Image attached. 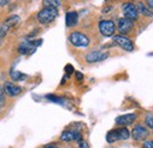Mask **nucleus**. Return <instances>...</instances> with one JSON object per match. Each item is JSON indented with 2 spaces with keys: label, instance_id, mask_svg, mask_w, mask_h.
Segmentation results:
<instances>
[{
  "label": "nucleus",
  "instance_id": "nucleus-4",
  "mask_svg": "<svg viewBox=\"0 0 153 148\" xmlns=\"http://www.w3.org/2000/svg\"><path fill=\"white\" fill-rule=\"evenodd\" d=\"M42 40H32V41H22L18 47L20 54H28V53H33L36 51V48L41 45Z\"/></svg>",
  "mask_w": 153,
  "mask_h": 148
},
{
  "label": "nucleus",
  "instance_id": "nucleus-13",
  "mask_svg": "<svg viewBox=\"0 0 153 148\" xmlns=\"http://www.w3.org/2000/svg\"><path fill=\"white\" fill-rule=\"evenodd\" d=\"M20 22V17L19 16H11V17H8V18L6 19L1 25H2V27L5 28V30H7V31H10L11 28H13V27H16L18 24Z\"/></svg>",
  "mask_w": 153,
  "mask_h": 148
},
{
  "label": "nucleus",
  "instance_id": "nucleus-24",
  "mask_svg": "<svg viewBox=\"0 0 153 148\" xmlns=\"http://www.w3.org/2000/svg\"><path fill=\"white\" fill-rule=\"evenodd\" d=\"M143 148H153V140H146V141H144Z\"/></svg>",
  "mask_w": 153,
  "mask_h": 148
},
{
  "label": "nucleus",
  "instance_id": "nucleus-23",
  "mask_svg": "<svg viewBox=\"0 0 153 148\" xmlns=\"http://www.w3.org/2000/svg\"><path fill=\"white\" fill-rule=\"evenodd\" d=\"M78 148H90V145L85 140H81V141L78 142Z\"/></svg>",
  "mask_w": 153,
  "mask_h": 148
},
{
  "label": "nucleus",
  "instance_id": "nucleus-26",
  "mask_svg": "<svg viewBox=\"0 0 153 148\" xmlns=\"http://www.w3.org/2000/svg\"><path fill=\"white\" fill-rule=\"evenodd\" d=\"M76 76L78 80H82L84 79V75H82V73H80V72H76Z\"/></svg>",
  "mask_w": 153,
  "mask_h": 148
},
{
  "label": "nucleus",
  "instance_id": "nucleus-17",
  "mask_svg": "<svg viewBox=\"0 0 153 148\" xmlns=\"http://www.w3.org/2000/svg\"><path fill=\"white\" fill-rule=\"evenodd\" d=\"M117 133H118V139L119 140H127L130 138V130L126 127L117 128Z\"/></svg>",
  "mask_w": 153,
  "mask_h": 148
},
{
  "label": "nucleus",
  "instance_id": "nucleus-1",
  "mask_svg": "<svg viewBox=\"0 0 153 148\" xmlns=\"http://www.w3.org/2000/svg\"><path fill=\"white\" fill-rule=\"evenodd\" d=\"M59 12L56 7H50V6H46L44 7L41 11H39L38 14H37V19L40 24L42 25H47V24H51L52 21H54V19L58 17Z\"/></svg>",
  "mask_w": 153,
  "mask_h": 148
},
{
  "label": "nucleus",
  "instance_id": "nucleus-19",
  "mask_svg": "<svg viewBox=\"0 0 153 148\" xmlns=\"http://www.w3.org/2000/svg\"><path fill=\"white\" fill-rule=\"evenodd\" d=\"M46 98L52 101V102H56V104H60V105H65V99L60 98V96H57V95H53V94H48L46 95Z\"/></svg>",
  "mask_w": 153,
  "mask_h": 148
},
{
  "label": "nucleus",
  "instance_id": "nucleus-8",
  "mask_svg": "<svg viewBox=\"0 0 153 148\" xmlns=\"http://www.w3.org/2000/svg\"><path fill=\"white\" fill-rule=\"evenodd\" d=\"M108 58V53L107 52H102V51H91L88 52L85 59L88 64H94V62H99V61H104Z\"/></svg>",
  "mask_w": 153,
  "mask_h": 148
},
{
  "label": "nucleus",
  "instance_id": "nucleus-5",
  "mask_svg": "<svg viewBox=\"0 0 153 148\" xmlns=\"http://www.w3.org/2000/svg\"><path fill=\"white\" fill-rule=\"evenodd\" d=\"M149 134H150L149 128L143 126V125L134 126L133 130H132V133H131L133 140H135V141H144V140L146 141V139L149 138Z\"/></svg>",
  "mask_w": 153,
  "mask_h": 148
},
{
  "label": "nucleus",
  "instance_id": "nucleus-31",
  "mask_svg": "<svg viewBox=\"0 0 153 148\" xmlns=\"http://www.w3.org/2000/svg\"><path fill=\"white\" fill-rule=\"evenodd\" d=\"M0 111H1V106H0Z\"/></svg>",
  "mask_w": 153,
  "mask_h": 148
},
{
  "label": "nucleus",
  "instance_id": "nucleus-3",
  "mask_svg": "<svg viewBox=\"0 0 153 148\" xmlns=\"http://www.w3.org/2000/svg\"><path fill=\"white\" fill-rule=\"evenodd\" d=\"M99 32L104 37H113L115 33V24L112 20H101L99 22Z\"/></svg>",
  "mask_w": 153,
  "mask_h": 148
},
{
  "label": "nucleus",
  "instance_id": "nucleus-10",
  "mask_svg": "<svg viewBox=\"0 0 153 148\" xmlns=\"http://www.w3.org/2000/svg\"><path fill=\"white\" fill-rule=\"evenodd\" d=\"M2 87H4V92L6 93L8 96H11V98L18 96L20 93L22 92V88L20 86H18L17 84L12 82V81H6Z\"/></svg>",
  "mask_w": 153,
  "mask_h": 148
},
{
  "label": "nucleus",
  "instance_id": "nucleus-27",
  "mask_svg": "<svg viewBox=\"0 0 153 148\" xmlns=\"http://www.w3.org/2000/svg\"><path fill=\"white\" fill-rule=\"evenodd\" d=\"M146 6L149 8H153V0H147L146 1Z\"/></svg>",
  "mask_w": 153,
  "mask_h": 148
},
{
  "label": "nucleus",
  "instance_id": "nucleus-21",
  "mask_svg": "<svg viewBox=\"0 0 153 148\" xmlns=\"http://www.w3.org/2000/svg\"><path fill=\"white\" fill-rule=\"evenodd\" d=\"M145 125H146V127L152 128L153 130V116H152V114H147V115H146V118H145Z\"/></svg>",
  "mask_w": 153,
  "mask_h": 148
},
{
  "label": "nucleus",
  "instance_id": "nucleus-22",
  "mask_svg": "<svg viewBox=\"0 0 153 148\" xmlns=\"http://www.w3.org/2000/svg\"><path fill=\"white\" fill-rule=\"evenodd\" d=\"M4 87L2 85L0 84V106H2L5 104V95H4Z\"/></svg>",
  "mask_w": 153,
  "mask_h": 148
},
{
  "label": "nucleus",
  "instance_id": "nucleus-6",
  "mask_svg": "<svg viewBox=\"0 0 153 148\" xmlns=\"http://www.w3.org/2000/svg\"><path fill=\"white\" fill-rule=\"evenodd\" d=\"M60 140L65 141V142H70V141H78L79 142L82 140V135L78 130H66L61 133Z\"/></svg>",
  "mask_w": 153,
  "mask_h": 148
},
{
  "label": "nucleus",
  "instance_id": "nucleus-25",
  "mask_svg": "<svg viewBox=\"0 0 153 148\" xmlns=\"http://www.w3.org/2000/svg\"><path fill=\"white\" fill-rule=\"evenodd\" d=\"M65 72L67 73V75H71V74L74 72L73 66H72V65H66V67H65Z\"/></svg>",
  "mask_w": 153,
  "mask_h": 148
},
{
  "label": "nucleus",
  "instance_id": "nucleus-7",
  "mask_svg": "<svg viewBox=\"0 0 153 148\" xmlns=\"http://www.w3.org/2000/svg\"><path fill=\"white\" fill-rule=\"evenodd\" d=\"M113 42L115 45H118L119 47H121L123 50H125L126 52H132L134 50V45L132 40H130L128 38L124 37V36H114L113 37Z\"/></svg>",
  "mask_w": 153,
  "mask_h": 148
},
{
  "label": "nucleus",
  "instance_id": "nucleus-12",
  "mask_svg": "<svg viewBox=\"0 0 153 148\" xmlns=\"http://www.w3.org/2000/svg\"><path fill=\"white\" fill-rule=\"evenodd\" d=\"M137 119V114L135 113H128V114H124L120 115L115 119V124L120 125V126H130L132 125Z\"/></svg>",
  "mask_w": 153,
  "mask_h": 148
},
{
  "label": "nucleus",
  "instance_id": "nucleus-14",
  "mask_svg": "<svg viewBox=\"0 0 153 148\" xmlns=\"http://www.w3.org/2000/svg\"><path fill=\"white\" fill-rule=\"evenodd\" d=\"M66 26L67 27H73L78 24V19L79 16L76 11H71V12H67L66 13Z\"/></svg>",
  "mask_w": 153,
  "mask_h": 148
},
{
  "label": "nucleus",
  "instance_id": "nucleus-2",
  "mask_svg": "<svg viewBox=\"0 0 153 148\" xmlns=\"http://www.w3.org/2000/svg\"><path fill=\"white\" fill-rule=\"evenodd\" d=\"M68 40L73 46L79 47V48H85L90 45V38L87 37L85 33L79 32V31L72 32L68 37Z\"/></svg>",
  "mask_w": 153,
  "mask_h": 148
},
{
  "label": "nucleus",
  "instance_id": "nucleus-16",
  "mask_svg": "<svg viewBox=\"0 0 153 148\" xmlns=\"http://www.w3.org/2000/svg\"><path fill=\"white\" fill-rule=\"evenodd\" d=\"M10 76H11V79L13 81H24L25 79H27V75L26 74L21 73L19 71H14V70L10 71Z\"/></svg>",
  "mask_w": 153,
  "mask_h": 148
},
{
  "label": "nucleus",
  "instance_id": "nucleus-18",
  "mask_svg": "<svg viewBox=\"0 0 153 148\" xmlns=\"http://www.w3.org/2000/svg\"><path fill=\"white\" fill-rule=\"evenodd\" d=\"M106 141H107L108 144H113V142H115V141H119V139H118V133H117V128H115V130H110V132L106 134Z\"/></svg>",
  "mask_w": 153,
  "mask_h": 148
},
{
  "label": "nucleus",
  "instance_id": "nucleus-30",
  "mask_svg": "<svg viewBox=\"0 0 153 148\" xmlns=\"http://www.w3.org/2000/svg\"><path fill=\"white\" fill-rule=\"evenodd\" d=\"M1 40H2V38L0 37V44H1Z\"/></svg>",
  "mask_w": 153,
  "mask_h": 148
},
{
  "label": "nucleus",
  "instance_id": "nucleus-20",
  "mask_svg": "<svg viewBox=\"0 0 153 148\" xmlns=\"http://www.w3.org/2000/svg\"><path fill=\"white\" fill-rule=\"evenodd\" d=\"M44 5H47L50 7H56L57 8L58 6L61 5V2L58 1V0H46V1H44Z\"/></svg>",
  "mask_w": 153,
  "mask_h": 148
},
{
  "label": "nucleus",
  "instance_id": "nucleus-28",
  "mask_svg": "<svg viewBox=\"0 0 153 148\" xmlns=\"http://www.w3.org/2000/svg\"><path fill=\"white\" fill-rule=\"evenodd\" d=\"M44 148H59L56 145H47V146H44Z\"/></svg>",
  "mask_w": 153,
  "mask_h": 148
},
{
  "label": "nucleus",
  "instance_id": "nucleus-29",
  "mask_svg": "<svg viewBox=\"0 0 153 148\" xmlns=\"http://www.w3.org/2000/svg\"><path fill=\"white\" fill-rule=\"evenodd\" d=\"M6 4H8V1H7V0H5V1H0V6H5Z\"/></svg>",
  "mask_w": 153,
  "mask_h": 148
},
{
  "label": "nucleus",
  "instance_id": "nucleus-11",
  "mask_svg": "<svg viewBox=\"0 0 153 148\" xmlns=\"http://www.w3.org/2000/svg\"><path fill=\"white\" fill-rule=\"evenodd\" d=\"M134 26V21L133 20H130V19L126 18H120L118 19L117 21V27H118V31L121 33V34H126L128 33Z\"/></svg>",
  "mask_w": 153,
  "mask_h": 148
},
{
  "label": "nucleus",
  "instance_id": "nucleus-15",
  "mask_svg": "<svg viewBox=\"0 0 153 148\" xmlns=\"http://www.w3.org/2000/svg\"><path fill=\"white\" fill-rule=\"evenodd\" d=\"M135 7H137V11H138V14H141V16L149 17V18H152L153 17V13L150 11V8L144 2H138L135 5Z\"/></svg>",
  "mask_w": 153,
  "mask_h": 148
},
{
  "label": "nucleus",
  "instance_id": "nucleus-9",
  "mask_svg": "<svg viewBox=\"0 0 153 148\" xmlns=\"http://www.w3.org/2000/svg\"><path fill=\"white\" fill-rule=\"evenodd\" d=\"M123 13H124V18L130 19V20H137L139 14H138V11H137V7L133 2H125L123 5Z\"/></svg>",
  "mask_w": 153,
  "mask_h": 148
}]
</instances>
